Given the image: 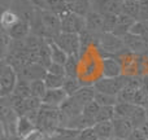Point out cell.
Segmentation results:
<instances>
[{
	"label": "cell",
	"mask_w": 148,
	"mask_h": 140,
	"mask_svg": "<svg viewBox=\"0 0 148 140\" xmlns=\"http://www.w3.org/2000/svg\"><path fill=\"white\" fill-rule=\"evenodd\" d=\"M47 71L51 74H56V75H62V76H66V73H65V66L64 65H60V64H55L52 62L48 68H47Z\"/></svg>",
	"instance_id": "obj_35"
},
{
	"label": "cell",
	"mask_w": 148,
	"mask_h": 140,
	"mask_svg": "<svg viewBox=\"0 0 148 140\" xmlns=\"http://www.w3.org/2000/svg\"><path fill=\"white\" fill-rule=\"evenodd\" d=\"M18 82V74L12 65L3 62L0 73V96L7 97L13 94L14 87Z\"/></svg>",
	"instance_id": "obj_3"
},
{
	"label": "cell",
	"mask_w": 148,
	"mask_h": 140,
	"mask_svg": "<svg viewBox=\"0 0 148 140\" xmlns=\"http://www.w3.org/2000/svg\"><path fill=\"white\" fill-rule=\"evenodd\" d=\"M8 34L10 35V38L14 40H21V39H26L31 34V23L29 21L20 20L9 31Z\"/></svg>",
	"instance_id": "obj_12"
},
{
	"label": "cell",
	"mask_w": 148,
	"mask_h": 140,
	"mask_svg": "<svg viewBox=\"0 0 148 140\" xmlns=\"http://www.w3.org/2000/svg\"><path fill=\"white\" fill-rule=\"evenodd\" d=\"M103 33H113L116 25H117V14H103Z\"/></svg>",
	"instance_id": "obj_30"
},
{
	"label": "cell",
	"mask_w": 148,
	"mask_h": 140,
	"mask_svg": "<svg viewBox=\"0 0 148 140\" xmlns=\"http://www.w3.org/2000/svg\"><path fill=\"white\" fill-rule=\"evenodd\" d=\"M126 140H148V139L144 136V134L142 132L139 128H134L133 132L130 134V136H129Z\"/></svg>",
	"instance_id": "obj_36"
},
{
	"label": "cell",
	"mask_w": 148,
	"mask_h": 140,
	"mask_svg": "<svg viewBox=\"0 0 148 140\" xmlns=\"http://www.w3.org/2000/svg\"><path fill=\"white\" fill-rule=\"evenodd\" d=\"M96 44L100 51H104L108 55H118L126 49L122 38L114 35L113 33H100L96 34Z\"/></svg>",
	"instance_id": "obj_1"
},
{
	"label": "cell",
	"mask_w": 148,
	"mask_h": 140,
	"mask_svg": "<svg viewBox=\"0 0 148 140\" xmlns=\"http://www.w3.org/2000/svg\"><path fill=\"white\" fill-rule=\"evenodd\" d=\"M86 29L92 31L94 34H100L103 33V17L101 13L96 12V10H90V13L86 16Z\"/></svg>",
	"instance_id": "obj_14"
},
{
	"label": "cell",
	"mask_w": 148,
	"mask_h": 140,
	"mask_svg": "<svg viewBox=\"0 0 148 140\" xmlns=\"http://www.w3.org/2000/svg\"><path fill=\"white\" fill-rule=\"evenodd\" d=\"M68 8L70 12L75 13L81 17H86L90 13V10H92L91 0H75V1L68 4Z\"/></svg>",
	"instance_id": "obj_17"
},
{
	"label": "cell",
	"mask_w": 148,
	"mask_h": 140,
	"mask_svg": "<svg viewBox=\"0 0 148 140\" xmlns=\"http://www.w3.org/2000/svg\"><path fill=\"white\" fill-rule=\"evenodd\" d=\"M138 128L144 134V136H146V138L148 139V121H144V122L142 123V125L139 126Z\"/></svg>",
	"instance_id": "obj_38"
},
{
	"label": "cell",
	"mask_w": 148,
	"mask_h": 140,
	"mask_svg": "<svg viewBox=\"0 0 148 140\" xmlns=\"http://www.w3.org/2000/svg\"><path fill=\"white\" fill-rule=\"evenodd\" d=\"M95 101L100 105V107H116L118 104L117 96L108 94H103V92H97L95 95Z\"/></svg>",
	"instance_id": "obj_26"
},
{
	"label": "cell",
	"mask_w": 148,
	"mask_h": 140,
	"mask_svg": "<svg viewBox=\"0 0 148 140\" xmlns=\"http://www.w3.org/2000/svg\"><path fill=\"white\" fill-rule=\"evenodd\" d=\"M49 47H51L52 62H55V64H60V65H65V62H66L68 59H69V56H68L66 52H65L60 46H57L53 40H49Z\"/></svg>",
	"instance_id": "obj_19"
},
{
	"label": "cell",
	"mask_w": 148,
	"mask_h": 140,
	"mask_svg": "<svg viewBox=\"0 0 148 140\" xmlns=\"http://www.w3.org/2000/svg\"><path fill=\"white\" fill-rule=\"evenodd\" d=\"M100 105L97 104L96 101H91V102H88V104H86L83 107V114L86 115V117H88V118H91V120H96V115H97V113H99V110H100ZM96 122V121H95Z\"/></svg>",
	"instance_id": "obj_32"
},
{
	"label": "cell",
	"mask_w": 148,
	"mask_h": 140,
	"mask_svg": "<svg viewBox=\"0 0 148 140\" xmlns=\"http://www.w3.org/2000/svg\"><path fill=\"white\" fill-rule=\"evenodd\" d=\"M78 59L79 57L69 56L68 61L65 62V73L66 76H77L78 75Z\"/></svg>",
	"instance_id": "obj_31"
},
{
	"label": "cell",
	"mask_w": 148,
	"mask_h": 140,
	"mask_svg": "<svg viewBox=\"0 0 148 140\" xmlns=\"http://www.w3.org/2000/svg\"><path fill=\"white\" fill-rule=\"evenodd\" d=\"M49 135H47L44 131L39 130V128H35L34 131H31L27 136H25L22 140H48Z\"/></svg>",
	"instance_id": "obj_34"
},
{
	"label": "cell",
	"mask_w": 148,
	"mask_h": 140,
	"mask_svg": "<svg viewBox=\"0 0 148 140\" xmlns=\"http://www.w3.org/2000/svg\"><path fill=\"white\" fill-rule=\"evenodd\" d=\"M123 71V66L121 61L114 56L104 57L101 60V74L103 76L108 78H114V76H121Z\"/></svg>",
	"instance_id": "obj_8"
},
{
	"label": "cell",
	"mask_w": 148,
	"mask_h": 140,
	"mask_svg": "<svg viewBox=\"0 0 148 140\" xmlns=\"http://www.w3.org/2000/svg\"><path fill=\"white\" fill-rule=\"evenodd\" d=\"M82 87H83V83L78 79V76H66L62 88H64V91L68 94V96H73Z\"/></svg>",
	"instance_id": "obj_22"
},
{
	"label": "cell",
	"mask_w": 148,
	"mask_h": 140,
	"mask_svg": "<svg viewBox=\"0 0 148 140\" xmlns=\"http://www.w3.org/2000/svg\"><path fill=\"white\" fill-rule=\"evenodd\" d=\"M135 22H136L135 18L121 13V14H118L117 25H116L114 30H113V34L117 35V36H120V38H122V36H125L127 33H130L131 27H133V25Z\"/></svg>",
	"instance_id": "obj_11"
},
{
	"label": "cell",
	"mask_w": 148,
	"mask_h": 140,
	"mask_svg": "<svg viewBox=\"0 0 148 140\" xmlns=\"http://www.w3.org/2000/svg\"><path fill=\"white\" fill-rule=\"evenodd\" d=\"M18 78L25 79V81H36V79H44L47 75V68L43 65L38 64V62H29L21 70L17 71Z\"/></svg>",
	"instance_id": "obj_6"
},
{
	"label": "cell",
	"mask_w": 148,
	"mask_h": 140,
	"mask_svg": "<svg viewBox=\"0 0 148 140\" xmlns=\"http://www.w3.org/2000/svg\"><path fill=\"white\" fill-rule=\"evenodd\" d=\"M129 75H121L114 76V78H108V76H101L100 79L95 81L94 87L97 92H103V94L113 95V96H118L123 87L127 83Z\"/></svg>",
	"instance_id": "obj_2"
},
{
	"label": "cell",
	"mask_w": 148,
	"mask_h": 140,
	"mask_svg": "<svg viewBox=\"0 0 148 140\" xmlns=\"http://www.w3.org/2000/svg\"><path fill=\"white\" fill-rule=\"evenodd\" d=\"M86 29V18L69 12L61 18V31L62 33L81 34Z\"/></svg>",
	"instance_id": "obj_5"
},
{
	"label": "cell",
	"mask_w": 148,
	"mask_h": 140,
	"mask_svg": "<svg viewBox=\"0 0 148 140\" xmlns=\"http://www.w3.org/2000/svg\"><path fill=\"white\" fill-rule=\"evenodd\" d=\"M116 117L114 107H101L96 115V123L97 122H105V121H113Z\"/></svg>",
	"instance_id": "obj_28"
},
{
	"label": "cell",
	"mask_w": 148,
	"mask_h": 140,
	"mask_svg": "<svg viewBox=\"0 0 148 140\" xmlns=\"http://www.w3.org/2000/svg\"><path fill=\"white\" fill-rule=\"evenodd\" d=\"M110 140H118V139H116V138H113V139H110Z\"/></svg>",
	"instance_id": "obj_42"
},
{
	"label": "cell",
	"mask_w": 148,
	"mask_h": 140,
	"mask_svg": "<svg viewBox=\"0 0 148 140\" xmlns=\"http://www.w3.org/2000/svg\"><path fill=\"white\" fill-rule=\"evenodd\" d=\"M30 89H31V96L38 97V99H43L48 88L46 86L44 79H36V81L30 82Z\"/></svg>",
	"instance_id": "obj_24"
},
{
	"label": "cell",
	"mask_w": 148,
	"mask_h": 140,
	"mask_svg": "<svg viewBox=\"0 0 148 140\" xmlns=\"http://www.w3.org/2000/svg\"><path fill=\"white\" fill-rule=\"evenodd\" d=\"M73 1H75V0H65V3H66V4H70V3H73Z\"/></svg>",
	"instance_id": "obj_40"
},
{
	"label": "cell",
	"mask_w": 148,
	"mask_h": 140,
	"mask_svg": "<svg viewBox=\"0 0 148 140\" xmlns=\"http://www.w3.org/2000/svg\"><path fill=\"white\" fill-rule=\"evenodd\" d=\"M146 115H147V121H148V107L146 108Z\"/></svg>",
	"instance_id": "obj_41"
},
{
	"label": "cell",
	"mask_w": 148,
	"mask_h": 140,
	"mask_svg": "<svg viewBox=\"0 0 148 140\" xmlns=\"http://www.w3.org/2000/svg\"><path fill=\"white\" fill-rule=\"evenodd\" d=\"M12 95L18 96V97H22V99H27V97H30L31 96L30 82L18 78V82H17V84H16L14 91H13Z\"/></svg>",
	"instance_id": "obj_23"
},
{
	"label": "cell",
	"mask_w": 148,
	"mask_h": 140,
	"mask_svg": "<svg viewBox=\"0 0 148 140\" xmlns=\"http://www.w3.org/2000/svg\"><path fill=\"white\" fill-rule=\"evenodd\" d=\"M35 9H48V0H30Z\"/></svg>",
	"instance_id": "obj_37"
},
{
	"label": "cell",
	"mask_w": 148,
	"mask_h": 140,
	"mask_svg": "<svg viewBox=\"0 0 148 140\" xmlns=\"http://www.w3.org/2000/svg\"><path fill=\"white\" fill-rule=\"evenodd\" d=\"M142 88H143L148 95V75H146L144 78H142Z\"/></svg>",
	"instance_id": "obj_39"
},
{
	"label": "cell",
	"mask_w": 148,
	"mask_h": 140,
	"mask_svg": "<svg viewBox=\"0 0 148 140\" xmlns=\"http://www.w3.org/2000/svg\"><path fill=\"white\" fill-rule=\"evenodd\" d=\"M95 95H96V89H95L94 84H92V86H83L75 95H73V97L79 102V104L84 107L86 104L94 101Z\"/></svg>",
	"instance_id": "obj_16"
},
{
	"label": "cell",
	"mask_w": 148,
	"mask_h": 140,
	"mask_svg": "<svg viewBox=\"0 0 148 140\" xmlns=\"http://www.w3.org/2000/svg\"><path fill=\"white\" fill-rule=\"evenodd\" d=\"M131 34H135V35H139L142 38H144L146 40H148V21H136L133 25L130 30Z\"/></svg>",
	"instance_id": "obj_29"
},
{
	"label": "cell",
	"mask_w": 148,
	"mask_h": 140,
	"mask_svg": "<svg viewBox=\"0 0 148 140\" xmlns=\"http://www.w3.org/2000/svg\"><path fill=\"white\" fill-rule=\"evenodd\" d=\"M36 128V126L29 120L26 115H22V117L18 118L17 122V136L21 139H23L25 136H27L31 131H34Z\"/></svg>",
	"instance_id": "obj_20"
},
{
	"label": "cell",
	"mask_w": 148,
	"mask_h": 140,
	"mask_svg": "<svg viewBox=\"0 0 148 140\" xmlns=\"http://www.w3.org/2000/svg\"><path fill=\"white\" fill-rule=\"evenodd\" d=\"M138 89L139 88H135V87H131L129 84H126L117 96L118 102H134V97H135V94Z\"/></svg>",
	"instance_id": "obj_27"
},
{
	"label": "cell",
	"mask_w": 148,
	"mask_h": 140,
	"mask_svg": "<svg viewBox=\"0 0 148 140\" xmlns=\"http://www.w3.org/2000/svg\"><path fill=\"white\" fill-rule=\"evenodd\" d=\"M123 1L120 0H91L92 10L101 14H121Z\"/></svg>",
	"instance_id": "obj_7"
},
{
	"label": "cell",
	"mask_w": 148,
	"mask_h": 140,
	"mask_svg": "<svg viewBox=\"0 0 148 140\" xmlns=\"http://www.w3.org/2000/svg\"><path fill=\"white\" fill-rule=\"evenodd\" d=\"M113 127H114V138L118 140H126L135 128L129 118L117 117V115L113 120Z\"/></svg>",
	"instance_id": "obj_9"
},
{
	"label": "cell",
	"mask_w": 148,
	"mask_h": 140,
	"mask_svg": "<svg viewBox=\"0 0 148 140\" xmlns=\"http://www.w3.org/2000/svg\"><path fill=\"white\" fill-rule=\"evenodd\" d=\"M68 94L64 91V88H53V89H47L44 97L42 99V102L47 105H52V107H59L68 99Z\"/></svg>",
	"instance_id": "obj_10"
},
{
	"label": "cell",
	"mask_w": 148,
	"mask_h": 140,
	"mask_svg": "<svg viewBox=\"0 0 148 140\" xmlns=\"http://www.w3.org/2000/svg\"><path fill=\"white\" fill-rule=\"evenodd\" d=\"M20 16L12 9H5L1 14V27L4 31H9L20 21Z\"/></svg>",
	"instance_id": "obj_21"
},
{
	"label": "cell",
	"mask_w": 148,
	"mask_h": 140,
	"mask_svg": "<svg viewBox=\"0 0 148 140\" xmlns=\"http://www.w3.org/2000/svg\"><path fill=\"white\" fill-rule=\"evenodd\" d=\"M75 139L77 140H99L94 127H88V128H84V130H81Z\"/></svg>",
	"instance_id": "obj_33"
},
{
	"label": "cell",
	"mask_w": 148,
	"mask_h": 140,
	"mask_svg": "<svg viewBox=\"0 0 148 140\" xmlns=\"http://www.w3.org/2000/svg\"><path fill=\"white\" fill-rule=\"evenodd\" d=\"M66 76L62 75H56V74H51L47 71V75L44 76V82L48 89H53V88H62Z\"/></svg>",
	"instance_id": "obj_25"
},
{
	"label": "cell",
	"mask_w": 148,
	"mask_h": 140,
	"mask_svg": "<svg viewBox=\"0 0 148 140\" xmlns=\"http://www.w3.org/2000/svg\"><path fill=\"white\" fill-rule=\"evenodd\" d=\"M122 40H123V43H125L126 48L133 52L143 51L148 46L147 40L144 38H142V36H139V35H135V34H131V33H127L125 36H122Z\"/></svg>",
	"instance_id": "obj_13"
},
{
	"label": "cell",
	"mask_w": 148,
	"mask_h": 140,
	"mask_svg": "<svg viewBox=\"0 0 148 140\" xmlns=\"http://www.w3.org/2000/svg\"><path fill=\"white\" fill-rule=\"evenodd\" d=\"M53 42L66 52L68 56H74V57L81 56V39H79V34L62 33L61 31L55 38Z\"/></svg>",
	"instance_id": "obj_4"
},
{
	"label": "cell",
	"mask_w": 148,
	"mask_h": 140,
	"mask_svg": "<svg viewBox=\"0 0 148 140\" xmlns=\"http://www.w3.org/2000/svg\"><path fill=\"white\" fill-rule=\"evenodd\" d=\"M94 130H95V132H96L99 140H110V139L114 138L113 121H105V122L95 123Z\"/></svg>",
	"instance_id": "obj_15"
},
{
	"label": "cell",
	"mask_w": 148,
	"mask_h": 140,
	"mask_svg": "<svg viewBox=\"0 0 148 140\" xmlns=\"http://www.w3.org/2000/svg\"><path fill=\"white\" fill-rule=\"evenodd\" d=\"M122 13L138 21L140 18V1H138V0H125L122 4Z\"/></svg>",
	"instance_id": "obj_18"
}]
</instances>
